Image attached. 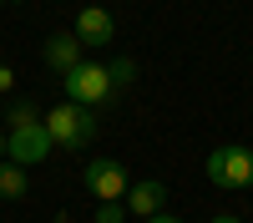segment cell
<instances>
[{"label": "cell", "instance_id": "cell-1", "mask_svg": "<svg viewBox=\"0 0 253 223\" xmlns=\"http://www.w3.org/2000/svg\"><path fill=\"white\" fill-rule=\"evenodd\" d=\"M46 132L56 147H66V152H81L86 142L96 137V117L91 107H76V101H56V107L46 112Z\"/></svg>", "mask_w": 253, "mask_h": 223}, {"label": "cell", "instance_id": "cell-2", "mask_svg": "<svg viewBox=\"0 0 253 223\" xmlns=\"http://www.w3.org/2000/svg\"><path fill=\"white\" fill-rule=\"evenodd\" d=\"M61 87H66V101H76V107H107V101H117V87H112V71L101 66V61H81L76 71L61 76Z\"/></svg>", "mask_w": 253, "mask_h": 223}, {"label": "cell", "instance_id": "cell-3", "mask_svg": "<svg viewBox=\"0 0 253 223\" xmlns=\"http://www.w3.org/2000/svg\"><path fill=\"white\" fill-rule=\"evenodd\" d=\"M208 178H213V188H253V152L243 142H218L213 152H208Z\"/></svg>", "mask_w": 253, "mask_h": 223}, {"label": "cell", "instance_id": "cell-4", "mask_svg": "<svg viewBox=\"0 0 253 223\" xmlns=\"http://www.w3.org/2000/svg\"><path fill=\"white\" fill-rule=\"evenodd\" d=\"M81 182H86V193L96 203H122L126 188H132V173H126L117 157H91L86 173H81Z\"/></svg>", "mask_w": 253, "mask_h": 223}, {"label": "cell", "instance_id": "cell-5", "mask_svg": "<svg viewBox=\"0 0 253 223\" xmlns=\"http://www.w3.org/2000/svg\"><path fill=\"white\" fill-rule=\"evenodd\" d=\"M51 147H56V142H51V132H46V117L31 122V127H10V132H5V157L20 162V168H36V162H46Z\"/></svg>", "mask_w": 253, "mask_h": 223}, {"label": "cell", "instance_id": "cell-6", "mask_svg": "<svg viewBox=\"0 0 253 223\" xmlns=\"http://www.w3.org/2000/svg\"><path fill=\"white\" fill-rule=\"evenodd\" d=\"M122 203H126V213H132V218L147 223V218H157V213L167 208V182H162V178H137L132 188H126Z\"/></svg>", "mask_w": 253, "mask_h": 223}, {"label": "cell", "instance_id": "cell-7", "mask_svg": "<svg viewBox=\"0 0 253 223\" xmlns=\"http://www.w3.org/2000/svg\"><path fill=\"white\" fill-rule=\"evenodd\" d=\"M71 31H76V41H81V46H112L117 20H112V10H101V5H81Z\"/></svg>", "mask_w": 253, "mask_h": 223}, {"label": "cell", "instance_id": "cell-8", "mask_svg": "<svg viewBox=\"0 0 253 223\" xmlns=\"http://www.w3.org/2000/svg\"><path fill=\"white\" fill-rule=\"evenodd\" d=\"M81 61H86V46L76 41V31H56V36H46V66L51 71H76Z\"/></svg>", "mask_w": 253, "mask_h": 223}, {"label": "cell", "instance_id": "cell-9", "mask_svg": "<svg viewBox=\"0 0 253 223\" xmlns=\"http://www.w3.org/2000/svg\"><path fill=\"white\" fill-rule=\"evenodd\" d=\"M26 193H31V178H26V168L5 157V162H0V198H10V203H15V198H26Z\"/></svg>", "mask_w": 253, "mask_h": 223}, {"label": "cell", "instance_id": "cell-10", "mask_svg": "<svg viewBox=\"0 0 253 223\" xmlns=\"http://www.w3.org/2000/svg\"><path fill=\"white\" fill-rule=\"evenodd\" d=\"M41 117H46V112H41L36 101L20 96V101H10V112H5V132H10V127H31V122H41Z\"/></svg>", "mask_w": 253, "mask_h": 223}, {"label": "cell", "instance_id": "cell-11", "mask_svg": "<svg viewBox=\"0 0 253 223\" xmlns=\"http://www.w3.org/2000/svg\"><path fill=\"white\" fill-rule=\"evenodd\" d=\"M107 71H112V87L122 91V87H132V81H137V61H132V56H122V61H112Z\"/></svg>", "mask_w": 253, "mask_h": 223}, {"label": "cell", "instance_id": "cell-12", "mask_svg": "<svg viewBox=\"0 0 253 223\" xmlns=\"http://www.w3.org/2000/svg\"><path fill=\"white\" fill-rule=\"evenodd\" d=\"M96 223H126V203H101V208H96Z\"/></svg>", "mask_w": 253, "mask_h": 223}, {"label": "cell", "instance_id": "cell-13", "mask_svg": "<svg viewBox=\"0 0 253 223\" xmlns=\"http://www.w3.org/2000/svg\"><path fill=\"white\" fill-rule=\"evenodd\" d=\"M10 87H15V71H10V66H0V96H5Z\"/></svg>", "mask_w": 253, "mask_h": 223}, {"label": "cell", "instance_id": "cell-14", "mask_svg": "<svg viewBox=\"0 0 253 223\" xmlns=\"http://www.w3.org/2000/svg\"><path fill=\"white\" fill-rule=\"evenodd\" d=\"M208 223H243V218H238V213H213Z\"/></svg>", "mask_w": 253, "mask_h": 223}, {"label": "cell", "instance_id": "cell-15", "mask_svg": "<svg viewBox=\"0 0 253 223\" xmlns=\"http://www.w3.org/2000/svg\"><path fill=\"white\" fill-rule=\"evenodd\" d=\"M147 223H182V218H172V213H167V208H162L157 218H147Z\"/></svg>", "mask_w": 253, "mask_h": 223}, {"label": "cell", "instance_id": "cell-16", "mask_svg": "<svg viewBox=\"0 0 253 223\" xmlns=\"http://www.w3.org/2000/svg\"><path fill=\"white\" fill-rule=\"evenodd\" d=\"M0 162H5V127H0Z\"/></svg>", "mask_w": 253, "mask_h": 223}, {"label": "cell", "instance_id": "cell-17", "mask_svg": "<svg viewBox=\"0 0 253 223\" xmlns=\"http://www.w3.org/2000/svg\"><path fill=\"white\" fill-rule=\"evenodd\" d=\"M0 5H5V0H0Z\"/></svg>", "mask_w": 253, "mask_h": 223}]
</instances>
